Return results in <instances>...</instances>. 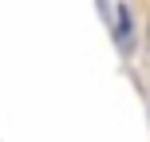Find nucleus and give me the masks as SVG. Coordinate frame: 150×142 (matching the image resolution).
Segmentation results:
<instances>
[{
  "label": "nucleus",
  "instance_id": "obj_1",
  "mask_svg": "<svg viewBox=\"0 0 150 142\" xmlns=\"http://www.w3.org/2000/svg\"><path fill=\"white\" fill-rule=\"evenodd\" d=\"M119 40L130 44V12H127V8H119Z\"/></svg>",
  "mask_w": 150,
  "mask_h": 142
},
{
  "label": "nucleus",
  "instance_id": "obj_2",
  "mask_svg": "<svg viewBox=\"0 0 150 142\" xmlns=\"http://www.w3.org/2000/svg\"><path fill=\"white\" fill-rule=\"evenodd\" d=\"M146 47H150V24H146Z\"/></svg>",
  "mask_w": 150,
  "mask_h": 142
}]
</instances>
